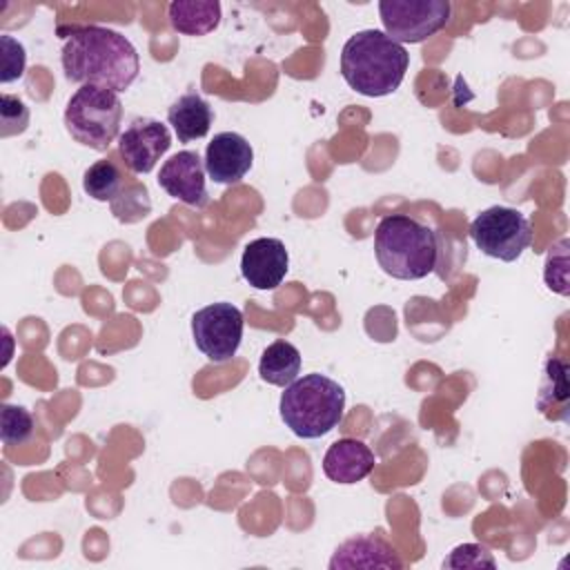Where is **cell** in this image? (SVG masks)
Here are the masks:
<instances>
[{
	"instance_id": "6da1fadb",
	"label": "cell",
	"mask_w": 570,
	"mask_h": 570,
	"mask_svg": "<svg viewBox=\"0 0 570 570\" xmlns=\"http://www.w3.org/2000/svg\"><path fill=\"white\" fill-rule=\"evenodd\" d=\"M60 62L67 80L105 87L116 94L129 89L140 71L138 51L131 40L120 31L98 24L71 27L65 33Z\"/></svg>"
},
{
	"instance_id": "7a4b0ae2",
	"label": "cell",
	"mask_w": 570,
	"mask_h": 570,
	"mask_svg": "<svg viewBox=\"0 0 570 570\" xmlns=\"http://www.w3.org/2000/svg\"><path fill=\"white\" fill-rule=\"evenodd\" d=\"M407 67V49L379 29L356 31L341 49V76L361 96L381 98L394 94Z\"/></svg>"
},
{
	"instance_id": "3957f363",
	"label": "cell",
	"mask_w": 570,
	"mask_h": 570,
	"mask_svg": "<svg viewBox=\"0 0 570 570\" xmlns=\"http://www.w3.org/2000/svg\"><path fill=\"white\" fill-rule=\"evenodd\" d=\"M374 256L379 267L392 278H425L439 261L436 234L407 214L383 216L374 229Z\"/></svg>"
},
{
	"instance_id": "277c9868",
	"label": "cell",
	"mask_w": 570,
	"mask_h": 570,
	"mask_svg": "<svg viewBox=\"0 0 570 570\" xmlns=\"http://www.w3.org/2000/svg\"><path fill=\"white\" fill-rule=\"evenodd\" d=\"M281 419L301 439H321L345 414V390L325 374H305L281 394Z\"/></svg>"
},
{
	"instance_id": "5b68a950",
	"label": "cell",
	"mask_w": 570,
	"mask_h": 570,
	"mask_svg": "<svg viewBox=\"0 0 570 570\" xmlns=\"http://www.w3.org/2000/svg\"><path fill=\"white\" fill-rule=\"evenodd\" d=\"M122 122V102L116 91L80 85L67 107H65V127L69 136L96 151H107L120 134Z\"/></svg>"
},
{
	"instance_id": "8992f818",
	"label": "cell",
	"mask_w": 570,
	"mask_h": 570,
	"mask_svg": "<svg viewBox=\"0 0 570 570\" xmlns=\"http://www.w3.org/2000/svg\"><path fill=\"white\" fill-rule=\"evenodd\" d=\"M468 234L481 254L503 263L517 261L532 245L530 220L519 209L503 205L483 209L470 223Z\"/></svg>"
},
{
	"instance_id": "52a82bcc",
	"label": "cell",
	"mask_w": 570,
	"mask_h": 570,
	"mask_svg": "<svg viewBox=\"0 0 570 570\" xmlns=\"http://www.w3.org/2000/svg\"><path fill=\"white\" fill-rule=\"evenodd\" d=\"M448 0H381L383 33L399 45H416L441 31L450 20Z\"/></svg>"
},
{
	"instance_id": "ba28073f",
	"label": "cell",
	"mask_w": 570,
	"mask_h": 570,
	"mask_svg": "<svg viewBox=\"0 0 570 570\" xmlns=\"http://www.w3.org/2000/svg\"><path fill=\"white\" fill-rule=\"evenodd\" d=\"M243 327V312L227 301L205 305L191 316L194 343L214 363H225L238 352Z\"/></svg>"
},
{
	"instance_id": "9c48e42d",
	"label": "cell",
	"mask_w": 570,
	"mask_h": 570,
	"mask_svg": "<svg viewBox=\"0 0 570 570\" xmlns=\"http://www.w3.org/2000/svg\"><path fill=\"white\" fill-rule=\"evenodd\" d=\"M169 147L171 134L156 118H136L118 136V154L134 174H149Z\"/></svg>"
},
{
	"instance_id": "30bf717a",
	"label": "cell",
	"mask_w": 570,
	"mask_h": 570,
	"mask_svg": "<svg viewBox=\"0 0 570 570\" xmlns=\"http://www.w3.org/2000/svg\"><path fill=\"white\" fill-rule=\"evenodd\" d=\"M205 163L191 149H183L167 158L158 171V185L176 200L189 207H205L209 203L205 187Z\"/></svg>"
},
{
	"instance_id": "8fae6325",
	"label": "cell",
	"mask_w": 570,
	"mask_h": 570,
	"mask_svg": "<svg viewBox=\"0 0 570 570\" xmlns=\"http://www.w3.org/2000/svg\"><path fill=\"white\" fill-rule=\"evenodd\" d=\"M205 171L218 185H234L245 178L254 165V149L245 136L236 131H220L207 142Z\"/></svg>"
},
{
	"instance_id": "7c38bea8",
	"label": "cell",
	"mask_w": 570,
	"mask_h": 570,
	"mask_svg": "<svg viewBox=\"0 0 570 570\" xmlns=\"http://www.w3.org/2000/svg\"><path fill=\"white\" fill-rule=\"evenodd\" d=\"M289 269V254L278 238L249 240L240 256V274L256 289H276Z\"/></svg>"
},
{
	"instance_id": "4fadbf2b",
	"label": "cell",
	"mask_w": 570,
	"mask_h": 570,
	"mask_svg": "<svg viewBox=\"0 0 570 570\" xmlns=\"http://www.w3.org/2000/svg\"><path fill=\"white\" fill-rule=\"evenodd\" d=\"M374 452L370 450V445H365L358 439L345 436L334 441L325 456H323V472L330 481L341 483V485H352L363 481L365 476H370V472L374 470Z\"/></svg>"
},
{
	"instance_id": "5bb4252c",
	"label": "cell",
	"mask_w": 570,
	"mask_h": 570,
	"mask_svg": "<svg viewBox=\"0 0 570 570\" xmlns=\"http://www.w3.org/2000/svg\"><path fill=\"white\" fill-rule=\"evenodd\" d=\"M330 568H403V561L381 537L358 534L334 550Z\"/></svg>"
},
{
	"instance_id": "9a60e30c",
	"label": "cell",
	"mask_w": 570,
	"mask_h": 570,
	"mask_svg": "<svg viewBox=\"0 0 570 570\" xmlns=\"http://www.w3.org/2000/svg\"><path fill=\"white\" fill-rule=\"evenodd\" d=\"M212 120H214V114L209 102L196 91H187L178 96L167 109V122L174 127L178 142H191V140L205 138L209 134Z\"/></svg>"
},
{
	"instance_id": "2e32d148",
	"label": "cell",
	"mask_w": 570,
	"mask_h": 570,
	"mask_svg": "<svg viewBox=\"0 0 570 570\" xmlns=\"http://www.w3.org/2000/svg\"><path fill=\"white\" fill-rule=\"evenodd\" d=\"M167 18L178 33L207 36L220 24V4L216 0H174Z\"/></svg>"
},
{
	"instance_id": "e0dca14e",
	"label": "cell",
	"mask_w": 570,
	"mask_h": 570,
	"mask_svg": "<svg viewBox=\"0 0 570 570\" xmlns=\"http://www.w3.org/2000/svg\"><path fill=\"white\" fill-rule=\"evenodd\" d=\"M301 372V352L289 341L269 343L258 361V374L265 383L287 387L298 379Z\"/></svg>"
},
{
	"instance_id": "ac0fdd59",
	"label": "cell",
	"mask_w": 570,
	"mask_h": 570,
	"mask_svg": "<svg viewBox=\"0 0 570 570\" xmlns=\"http://www.w3.org/2000/svg\"><path fill=\"white\" fill-rule=\"evenodd\" d=\"M122 171L114 160H96L82 174V189L94 200L111 203L122 191Z\"/></svg>"
},
{
	"instance_id": "d6986e66",
	"label": "cell",
	"mask_w": 570,
	"mask_h": 570,
	"mask_svg": "<svg viewBox=\"0 0 570 570\" xmlns=\"http://www.w3.org/2000/svg\"><path fill=\"white\" fill-rule=\"evenodd\" d=\"M36 423L27 407L4 403L0 407V439L4 445H22L33 436Z\"/></svg>"
},
{
	"instance_id": "ffe728a7",
	"label": "cell",
	"mask_w": 570,
	"mask_h": 570,
	"mask_svg": "<svg viewBox=\"0 0 570 570\" xmlns=\"http://www.w3.org/2000/svg\"><path fill=\"white\" fill-rule=\"evenodd\" d=\"M149 209H151L149 194L145 185H138V183L125 185L122 191L111 200V212L122 223H138L149 214Z\"/></svg>"
},
{
	"instance_id": "44dd1931",
	"label": "cell",
	"mask_w": 570,
	"mask_h": 570,
	"mask_svg": "<svg viewBox=\"0 0 570 570\" xmlns=\"http://www.w3.org/2000/svg\"><path fill=\"white\" fill-rule=\"evenodd\" d=\"M568 245H570L568 238H561L554 247H550L548 258H546V269H543L546 285L561 296L570 294V289H568Z\"/></svg>"
},
{
	"instance_id": "7402d4cb",
	"label": "cell",
	"mask_w": 570,
	"mask_h": 570,
	"mask_svg": "<svg viewBox=\"0 0 570 570\" xmlns=\"http://www.w3.org/2000/svg\"><path fill=\"white\" fill-rule=\"evenodd\" d=\"M443 568H497V561L485 546L461 543L443 559Z\"/></svg>"
},
{
	"instance_id": "603a6c76",
	"label": "cell",
	"mask_w": 570,
	"mask_h": 570,
	"mask_svg": "<svg viewBox=\"0 0 570 570\" xmlns=\"http://www.w3.org/2000/svg\"><path fill=\"white\" fill-rule=\"evenodd\" d=\"M0 49H2V71H0V82H13L22 78L24 67H27V51L22 42H18L11 36H0Z\"/></svg>"
},
{
	"instance_id": "cb8c5ba5",
	"label": "cell",
	"mask_w": 570,
	"mask_h": 570,
	"mask_svg": "<svg viewBox=\"0 0 570 570\" xmlns=\"http://www.w3.org/2000/svg\"><path fill=\"white\" fill-rule=\"evenodd\" d=\"M0 125H2V131H0L2 138H9L13 134H22L29 125L27 105L16 96L2 94L0 96Z\"/></svg>"
}]
</instances>
